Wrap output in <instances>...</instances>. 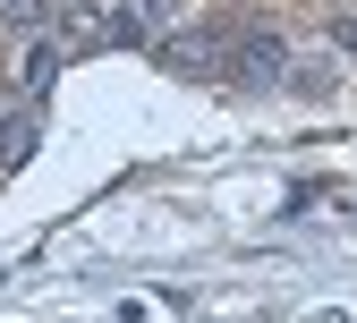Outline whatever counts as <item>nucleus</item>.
Listing matches in <instances>:
<instances>
[{
  "mask_svg": "<svg viewBox=\"0 0 357 323\" xmlns=\"http://www.w3.org/2000/svg\"><path fill=\"white\" fill-rule=\"evenodd\" d=\"M52 77H60V52H52V34H34V52H26V68H17V94L43 103V94H52Z\"/></svg>",
  "mask_w": 357,
  "mask_h": 323,
  "instance_id": "423d86ee",
  "label": "nucleus"
},
{
  "mask_svg": "<svg viewBox=\"0 0 357 323\" xmlns=\"http://www.w3.org/2000/svg\"><path fill=\"white\" fill-rule=\"evenodd\" d=\"M170 34H178V0H119L111 9V43H153L162 52Z\"/></svg>",
  "mask_w": 357,
  "mask_h": 323,
  "instance_id": "7ed1b4c3",
  "label": "nucleus"
},
{
  "mask_svg": "<svg viewBox=\"0 0 357 323\" xmlns=\"http://www.w3.org/2000/svg\"><path fill=\"white\" fill-rule=\"evenodd\" d=\"M289 77V43L273 26H247L230 34V85H247V94H264V85H281Z\"/></svg>",
  "mask_w": 357,
  "mask_h": 323,
  "instance_id": "f257e3e1",
  "label": "nucleus"
},
{
  "mask_svg": "<svg viewBox=\"0 0 357 323\" xmlns=\"http://www.w3.org/2000/svg\"><path fill=\"white\" fill-rule=\"evenodd\" d=\"M34 145H43V111H34L26 94H9V103H0V170L34 162Z\"/></svg>",
  "mask_w": 357,
  "mask_h": 323,
  "instance_id": "20e7f679",
  "label": "nucleus"
},
{
  "mask_svg": "<svg viewBox=\"0 0 357 323\" xmlns=\"http://www.w3.org/2000/svg\"><path fill=\"white\" fill-rule=\"evenodd\" d=\"M0 17H9V26H26V34H34L43 17H52V9H43V0H0Z\"/></svg>",
  "mask_w": 357,
  "mask_h": 323,
  "instance_id": "0eeeda50",
  "label": "nucleus"
},
{
  "mask_svg": "<svg viewBox=\"0 0 357 323\" xmlns=\"http://www.w3.org/2000/svg\"><path fill=\"white\" fill-rule=\"evenodd\" d=\"M153 60H162L170 77H230V34H213V26H178Z\"/></svg>",
  "mask_w": 357,
  "mask_h": 323,
  "instance_id": "f03ea898",
  "label": "nucleus"
},
{
  "mask_svg": "<svg viewBox=\"0 0 357 323\" xmlns=\"http://www.w3.org/2000/svg\"><path fill=\"white\" fill-rule=\"evenodd\" d=\"M102 43H111V17L60 9V26H52V52H60V60H85V52H102Z\"/></svg>",
  "mask_w": 357,
  "mask_h": 323,
  "instance_id": "39448f33",
  "label": "nucleus"
}]
</instances>
